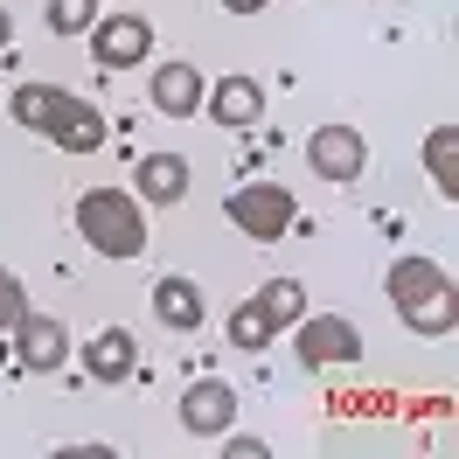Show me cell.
Segmentation results:
<instances>
[{
    "instance_id": "obj_1",
    "label": "cell",
    "mask_w": 459,
    "mask_h": 459,
    "mask_svg": "<svg viewBox=\"0 0 459 459\" xmlns=\"http://www.w3.org/2000/svg\"><path fill=\"white\" fill-rule=\"evenodd\" d=\"M7 118L42 133V140H56L63 153H98L105 146V112L91 98H77V91H63V84H22L7 98Z\"/></svg>"
},
{
    "instance_id": "obj_2",
    "label": "cell",
    "mask_w": 459,
    "mask_h": 459,
    "mask_svg": "<svg viewBox=\"0 0 459 459\" xmlns=\"http://www.w3.org/2000/svg\"><path fill=\"white\" fill-rule=\"evenodd\" d=\"M77 237L98 258H140L146 251V202L133 188H84L77 195Z\"/></svg>"
},
{
    "instance_id": "obj_3",
    "label": "cell",
    "mask_w": 459,
    "mask_h": 459,
    "mask_svg": "<svg viewBox=\"0 0 459 459\" xmlns=\"http://www.w3.org/2000/svg\"><path fill=\"white\" fill-rule=\"evenodd\" d=\"M390 307L411 334H453V272L431 258H397L390 264Z\"/></svg>"
},
{
    "instance_id": "obj_4",
    "label": "cell",
    "mask_w": 459,
    "mask_h": 459,
    "mask_svg": "<svg viewBox=\"0 0 459 459\" xmlns=\"http://www.w3.org/2000/svg\"><path fill=\"white\" fill-rule=\"evenodd\" d=\"M223 209H230V223L244 230V237H258V244H279V237H292V223H299V202H292V188H279V181H251V188H237Z\"/></svg>"
},
{
    "instance_id": "obj_5",
    "label": "cell",
    "mask_w": 459,
    "mask_h": 459,
    "mask_svg": "<svg viewBox=\"0 0 459 459\" xmlns=\"http://www.w3.org/2000/svg\"><path fill=\"white\" fill-rule=\"evenodd\" d=\"M292 348H299L307 369H348V362H362V334L342 314H299L292 320Z\"/></svg>"
},
{
    "instance_id": "obj_6",
    "label": "cell",
    "mask_w": 459,
    "mask_h": 459,
    "mask_svg": "<svg viewBox=\"0 0 459 459\" xmlns=\"http://www.w3.org/2000/svg\"><path fill=\"white\" fill-rule=\"evenodd\" d=\"M230 425H237V390H230L223 376H195L181 390V431L188 438H223Z\"/></svg>"
},
{
    "instance_id": "obj_7",
    "label": "cell",
    "mask_w": 459,
    "mask_h": 459,
    "mask_svg": "<svg viewBox=\"0 0 459 459\" xmlns=\"http://www.w3.org/2000/svg\"><path fill=\"white\" fill-rule=\"evenodd\" d=\"M84 35H91V56L105 63V70H133L153 49V22H140V14H98Z\"/></svg>"
},
{
    "instance_id": "obj_8",
    "label": "cell",
    "mask_w": 459,
    "mask_h": 459,
    "mask_svg": "<svg viewBox=\"0 0 459 459\" xmlns=\"http://www.w3.org/2000/svg\"><path fill=\"white\" fill-rule=\"evenodd\" d=\"M307 168L320 181H355V174L369 168V140L355 133V126H314V140H307Z\"/></svg>"
},
{
    "instance_id": "obj_9",
    "label": "cell",
    "mask_w": 459,
    "mask_h": 459,
    "mask_svg": "<svg viewBox=\"0 0 459 459\" xmlns=\"http://www.w3.org/2000/svg\"><path fill=\"white\" fill-rule=\"evenodd\" d=\"M7 334H14V362L29 376H56L63 362H70V334H63V320H49V314H22Z\"/></svg>"
},
{
    "instance_id": "obj_10",
    "label": "cell",
    "mask_w": 459,
    "mask_h": 459,
    "mask_svg": "<svg viewBox=\"0 0 459 459\" xmlns=\"http://www.w3.org/2000/svg\"><path fill=\"white\" fill-rule=\"evenodd\" d=\"M202 112L216 118V126H230V133H251L264 118V84L244 77V70H230V77H216V84L202 91Z\"/></svg>"
},
{
    "instance_id": "obj_11",
    "label": "cell",
    "mask_w": 459,
    "mask_h": 459,
    "mask_svg": "<svg viewBox=\"0 0 459 459\" xmlns=\"http://www.w3.org/2000/svg\"><path fill=\"white\" fill-rule=\"evenodd\" d=\"M202 70L195 63H160L153 70V84H146V98H153V112L160 118H195L202 112Z\"/></svg>"
},
{
    "instance_id": "obj_12",
    "label": "cell",
    "mask_w": 459,
    "mask_h": 459,
    "mask_svg": "<svg viewBox=\"0 0 459 459\" xmlns=\"http://www.w3.org/2000/svg\"><path fill=\"white\" fill-rule=\"evenodd\" d=\"M133 195H140L146 209H174V202L188 195V160H181V153H140Z\"/></svg>"
},
{
    "instance_id": "obj_13",
    "label": "cell",
    "mask_w": 459,
    "mask_h": 459,
    "mask_svg": "<svg viewBox=\"0 0 459 459\" xmlns=\"http://www.w3.org/2000/svg\"><path fill=\"white\" fill-rule=\"evenodd\" d=\"M133 362H140V342H133L126 327H98V334L84 342V376L91 383H126Z\"/></svg>"
},
{
    "instance_id": "obj_14",
    "label": "cell",
    "mask_w": 459,
    "mask_h": 459,
    "mask_svg": "<svg viewBox=\"0 0 459 459\" xmlns=\"http://www.w3.org/2000/svg\"><path fill=\"white\" fill-rule=\"evenodd\" d=\"M153 320L174 327V334H195V327H202V286H195V279H181V272H168V279L153 286Z\"/></svg>"
},
{
    "instance_id": "obj_15",
    "label": "cell",
    "mask_w": 459,
    "mask_h": 459,
    "mask_svg": "<svg viewBox=\"0 0 459 459\" xmlns=\"http://www.w3.org/2000/svg\"><path fill=\"white\" fill-rule=\"evenodd\" d=\"M425 168L438 181V195H459V126H431L425 133Z\"/></svg>"
},
{
    "instance_id": "obj_16",
    "label": "cell",
    "mask_w": 459,
    "mask_h": 459,
    "mask_svg": "<svg viewBox=\"0 0 459 459\" xmlns=\"http://www.w3.org/2000/svg\"><path fill=\"white\" fill-rule=\"evenodd\" d=\"M258 307H264V320H272V334H286L292 320L307 314V292H299V279H272V286L258 292Z\"/></svg>"
},
{
    "instance_id": "obj_17",
    "label": "cell",
    "mask_w": 459,
    "mask_h": 459,
    "mask_svg": "<svg viewBox=\"0 0 459 459\" xmlns=\"http://www.w3.org/2000/svg\"><path fill=\"white\" fill-rule=\"evenodd\" d=\"M230 342L244 348V355H264V348H272V320H264L258 299H244V307L230 314Z\"/></svg>"
},
{
    "instance_id": "obj_18",
    "label": "cell",
    "mask_w": 459,
    "mask_h": 459,
    "mask_svg": "<svg viewBox=\"0 0 459 459\" xmlns=\"http://www.w3.org/2000/svg\"><path fill=\"white\" fill-rule=\"evenodd\" d=\"M98 22V0H49V29L56 35H84Z\"/></svg>"
},
{
    "instance_id": "obj_19",
    "label": "cell",
    "mask_w": 459,
    "mask_h": 459,
    "mask_svg": "<svg viewBox=\"0 0 459 459\" xmlns=\"http://www.w3.org/2000/svg\"><path fill=\"white\" fill-rule=\"evenodd\" d=\"M22 314H29V292H22V279H14V272H0V334H7Z\"/></svg>"
},
{
    "instance_id": "obj_20",
    "label": "cell",
    "mask_w": 459,
    "mask_h": 459,
    "mask_svg": "<svg viewBox=\"0 0 459 459\" xmlns=\"http://www.w3.org/2000/svg\"><path fill=\"white\" fill-rule=\"evenodd\" d=\"M223 453H230V459H264L272 446H264V438H223Z\"/></svg>"
},
{
    "instance_id": "obj_21",
    "label": "cell",
    "mask_w": 459,
    "mask_h": 459,
    "mask_svg": "<svg viewBox=\"0 0 459 459\" xmlns=\"http://www.w3.org/2000/svg\"><path fill=\"white\" fill-rule=\"evenodd\" d=\"M223 7H230V14H258L264 0H223Z\"/></svg>"
},
{
    "instance_id": "obj_22",
    "label": "cell",
    "mask_w": 459,
    "mask_h": 459,
    "mask_svg": "<svg viewBox=\"0 0 459 459\" xmlns=\"http://www.w3.org/2000/svg\"><path fill=\"white\" fill-rule=\"evenodd\" d=\"M7 42H14V22H7V7H0V49H7Z\"/></svg>"
}]
</instances>
